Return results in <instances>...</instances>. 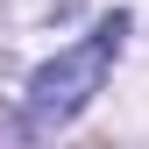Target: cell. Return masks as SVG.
<instances>
[{"label":"cell","instance_id":"6da1fadb","mask_svg":"<svg viewBox=\"0 0 149 149\" xmlns=\"http://www.w3.org/2000/svg\"><path fill=\"white\" fill-rule=\"evenodd\" d=\"M121 36H128V14H107L100 29L85 36V43H71L57 50L43 71L29 78V128H64V121H78L85 107H92V92L107 85V64L121 57Z\"/></svg>","mask_w":149,"mask_h":149}]
</instances>
